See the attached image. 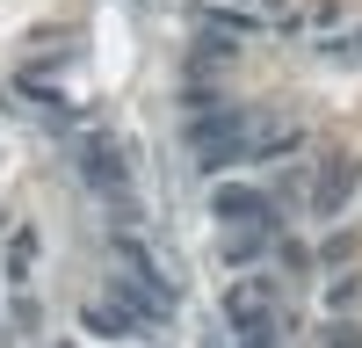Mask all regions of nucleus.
Here are the masks:
<instances>
[{"label":"nucleus","instance_id":"1","mask_svg":"<svg viewBox=\"0 0 362 348\" xmlns=\"http://www.w3.org/2000/svg\"><path fill=\"white\" fill-rule=\"evenodd\" d=\"M225 327H232V334H254V327H276V290H268L261 276H247V283H232V290H225Z\"/></svg>","mask_w":362,"mask_h":348},{"label":"nucleus","instance_id":"2","mask_svg":"<svg viewBox=\"0 0 362 348\" xmlns=\"http://www.w3.org/2000/svg\"><path fill=\"white\" fill-rule=\"evenodd\" d=\"M355 174H362V167H355L348 153H326V160H319V182H312V218H334V211H341V203H348V189H355Z\"/></svg>","mask_w":362,"mask_h":348},{"label":"nucleus","instance_id":"3","mask_svg":"<svg viewBox=\"0 0 362 348\" xmlns=\"http://www.w3.org/2000/svg\"><path fill=\"white\" fill-rule=\"evenodd\" d=\"M210 203H218V218H232V225H276V218H268V196H261V189H232V182H225Z\"/></svg>","mask_w":362,"mask_h":348},{"label":"nucleus","instance_id":"4","mask_svg":"<svg viewBox=\"0 0 362 348\" xmlns=\"http://www.w3.org/2000/svg\"><path fill=\"white\" fill-rule=\"evenodd\" d=\"M80 167H87V182H95V189H124V182H131V160L116 153V145H87Z\"/></svg>","mask_w":362,"mask_h":348},{"label":"nucleus","instance_id":"5","mask_svg":"<svg viewBox=\"0 0 362 348\" xmlns=\"http://www.w3.org/2000/svg\"><path fill=\"white\" fill-rule=\"evenodd\" d=\"M261 247H268V225H247V232L225 240V261H232V269H239V261H261Z\"/></svg>","mask_w":362,"mask_h":348},{"label":"nucleus","instance_id":"6","mask_svg":"<svg viewBox=\"0 0 362 348\" xmlns=\"http://www.w3.org/2000/svg\"><path fill=\"white\" fill-rule=\"evenodd\" d=\"M29 261H37V225H15V247H8V276L15 283L29 276Z\"/></svg>","mask_w":362,"mask_h":348},{"label":"nucleus","instance_id":"7","mask_svg":"<svg viewBox=\"0 0 362 348\" xmlns=\"http://www.w3.org/2000/svg\"><path fill=\"white\" fill-rule=\"evenodd\" d=\"M326 341H334V348H362V334H355V327H326Z\"/></svg>","mask_w":362,"mask_h":348}]
</instances>
